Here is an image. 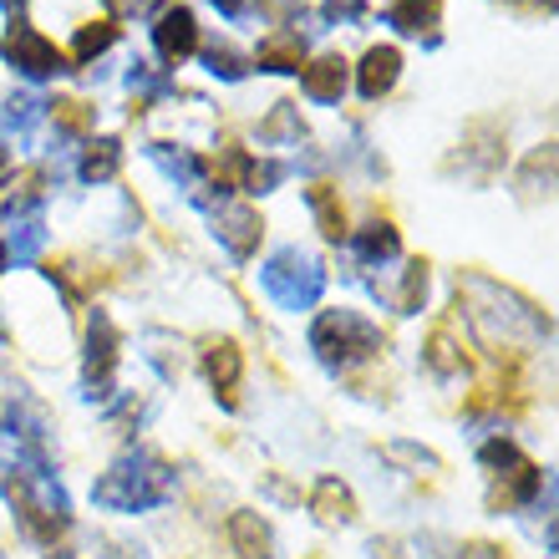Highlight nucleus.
<instances>
[{"label":"nucleus","mask_w":559,"mask_h":559,"mask_svg":"<svg viewBox=\"0 0 559 559\" xmlns=\"http://www.w3.org/2000/svg\"><path fill=\"white\" fill-rule=\"evenodd\" d=\"M457 295L468 300V325L484 346H514V341H549V316L530 306L519 290H503L488 275H457Z\"/></svg>","instance_id":"nucleus-1"},{"label":"nucleus","mask_w":559,"mask_h":559,"mask_svg":"<svg viewBox=\"0 0 559 559\" xmlns=\"http://www.w3.org/2000/svg\"><path fill=\"white\" fill-rule=\"evenodd\" d=\"M174 493H178V473L168 468L163 457L147 453V448L122 453L118 463L97 478V488H92V499L103 503V509H112V514H143V509L168 503Z\"/></svg>","instance_id":"nucleus-2"},{"label":"nucleus","mask_w":559,"mask_h":559,"mask_svg":"<svg viewBox=\"0 0 559 559\" xmlns=\"http://www.w3.org/2000/svg\"><path fill=\"white\" fill-rule=\"evenodd\" d=\"M310 352L321 356L331 371H346L382 352V331L367 316H356V310H321L316 325H310Z\"/></svg>","instance_id":"nucleus-3"},{"label":"nucleus","mask_w":559,"mask_h":559,"mask_svg":"<svg viewBox=\"0 0 559 559\" xmlns=\"http://www.w3.org/2000/svg\"><path fill=\"white\" fill-rule=\"evenodd\" d=\"M260 285H265V295L280 310H310L325 290V270L316 254L285 245V250H275L265 265H260Z\"/></svg>","instance_id":"nucleus-4"},{"label":"nucleus","mask_w":559,"mask_h":559,"mask_svg":"<svg viewBox=\"0 0 559 559\" xmlns=\"http://www.w3.org/2000/svg\"><path fill=\"white\" fill-rule=\"evenodd\" d=\"M5 488H11V503L21 509V524H26V534H36V539H57V534L72 524V503H67V488H61L51 473L21 468Z\"/></svg>","instance_id":"nucleus-5"},{"label":"nucleus","mask_w":559,"mask_h":559,"mask_svg":"<svg viewBox=\"0 0 559 559\" xmlns=\"http://www.w3.org/2000/svg\"><path fill=\"white\" fill-rule=\"evenodd\" d=\"M0 57L11 61V67L26 76V82H51V76L72 72V67H67V51H57V41H46L41 31L26 26V21H15V26L5 31Z\"/></svg>","instance_id":"nucleus-6"},{"label":"nucleus","mask_w":559,"mask_h":559,"mask_svg":"<svg viewBox=\"0 0 559 559\" xmlns=\"http://www.w3.org/2000/svg\"><path fill=\"white\" fill-rule=\"evenodd\" d=\"M112 367H118V325L107 310H92L87 321V397H112Z\"/></svg>","instance_id":"nucleus-7"},{"label":"nucleus","mask_w":559,"mask_h":559,"mask_svg":"<svg viewBox=\"0 0 559 559\" xmlns=\"http://www.w3.org/2000/svg\"><path fill=\"white\" fill-rule=\"evenodd\" d=\"M214 235H219V245L235 254V260H250V254L260 250L265 224H260V214H254L250 204H219L214 209Z\"/></svg>","instance_id":"nucleus-8"},{"label":"nucleus","mask_w":559,"mask_h":559,"mask_svg":"<svg viewBox=\"0 0 559 559\" xmlns=\"http://www.w3.org/2000/svg\"><path fill=\"white\" fill-rule=\"evenodd\" d=\"M153 46H158V57L168 61V67H178V61H189L193 51H199V21H193L189 5H168V11L158 15Z\"/></svg>","instance_id":"nucleus-9"},{"label":"nucleus","mask_w":559,"mask_h":559,"mask_svg":"<svg viewBox=\"0 0 559 559\" xmlns=\"http://www.w3.org/2000/svg\"><path fill=\"white\" fill-rule=\"evenodd\" d=\"M397 72H402L397 46H371L367 57H361V67H356V87H361L367 103H377V97H386V92L397 87Z\"/></svg>","instance_id":"nucleus-10"},{"label":"nucleus","mask_w":559,"mask_h":559,"mask_svg":"<svg viewBox=\"0 0 559 559\" xmlns=\"http://www.w3.org/2000/svg\"><path fill=\"white\" fill-rule=\"evenodd\" d=\"M300 92H306L310 103H341V92H346V61L341 57H316L300 67Z\"/></svg>","instance_id":"nucleus-11"},{"label":"nucleus","mask_w":559,"mask_h":559,"mask_svg":"<svg viewBox=\"0 0 559 559\" xmlns=\"http://www.w3.org/2000/svg\"><path fill=\"white\" fill-rule=\"evenodd\" d=\"M352 250H356L361 265H392V260L402 254V239H397V229H392L386 219H367L352 235Z\"/></svg>","instance_id":"nucleus-12"},{"label":"nucleus","mask_w":559,"mask_h":559,"mask_svg":"<svg viewBox=\"0 0 559 559\" xmlns=\"http://www.w3.org/2000/svg\"><path fill=\"white\" fill-rule=\"evenodd\" d=\"M239 371H245V356H239L235 341H209V352H204V377L214 382V392H219L229 407H235Z\"/></svg>","instance_id":"nucleus-13"},{"label":"nucleus","mask_w":559,"mask_h":559,"mask_svg":"<svg viewBox=\"0 0 559 559\" xmlns=\"http://www.w3.org/2000/svg\"><path fill=\"white\" fill-rule=\"evenodd\" d=\"M371 290L382 295L392 310H402V316H417L427 300V260H407L397 285H371Z\"/></svg>","instance_id":"nucleus-14"},{"label":"nucleus","mask_w":559,"mask_h":559,"mask_svg":"<svg viewBox=\"0 0 559 559\" xmlns=\"http://www.w3.org/2000/svg\"><path fill=\"white\" fill-rule=\"evenodd\" d=\"M229 545H235L239 559H270L275 555V534H270V524L260 514L239 509V514L229 519Z\"/></svg>","instance_id":"nucleus-15"},{"label":"nucleus","mask_w":559,"mask_h":559,"mask_svg":"<svg viewBox=\"0 0 559 559\" xmlns=\"http://www.w3.org/2000/svg\"><path fill=\"white\" fill-rule=\"evenodd\" d=\"M254 67H260V72H300V67H306L300 31H275V36H265L260 51H254Z\"/></svg>","instance_id":"nucleus-16"},{"label":"nucleus","mask_w":559,"mask_h":559,"mask_svg":"<svg viewBox=\"0 0 559 559\" xmlns=\"http://www.w3.org/2000/svg\"><path fill=\"white\" fill-rule=\"evenodd\" d=\"M41 183L46 174L41 168H21V174H11L5 183H0V219H15V214H26V209L41 204Z\"/></svg>","instance_id":"nucleus-17"},{"label":"nucleus","mask_w":559,"mask_h":559,"mask_svg":"<svg viewBox=\"0 0 559 559\" xmlns=\"http://www.w3.org/2000/svg\"><path fill=\"white\" fill-rule=\"evenodd\" d=\"M310 514L321 519V524H352L356 519V499H352V488L341 484V478H321L316 484V493H310Z\"/></svg>","instance_id":"nucleus-18"},{"label":"nucleus","mask_w":559,"mask_h":559,"mask_svg":"<svg viewBox=\"0 0 559 559\" xmlns=\"http://www.w3.org/2000/svg\"><path fill=\"white\" fill-rule=\"evenodd\" d=\"M147 158L158 163V168H163V174H168V178H174L178 189H189V193H193V189H204V163L193 158L189 147H168V143H147Z\"/></svg>","instance_id":"nucleus-19"},{"label":"nucleus","mask_w":559,"mask_h":559,"mask_svg":"<svg viewBox=\"0 0 559 559\" xmlns=\"http://www.w3.org/2000/svg\"><path fill=\"white\" fill-rule=\"evenodd\" d=\"M122 168V143L118 138H92L82 147V163H76V174L87 178V183H107V178H118Z\"/></svg>","instance_id":"nucleus-20"},{"label":"nucleus","mask_w":559,"mask_h":559,"mask_svg":"<svg viewBox=\"0 0 559 559\" xmlns=\"http://www.w3.org/2000/svg\"><path fill=\"white\" fill-rule=\"evenodd\" d=\"M51 112V103L46 97H36V92H15V97H5V107H0V122L11 128V133H36L41 128V118Z\"/></svg>","instance_id":"nucleus-21"},{"label":"nucleus","mask_w":559,"mask_h":559,"mask_svg":"<svg viewBox=\"0 0 559 559\" xmlns=\"http://www.w3.org/2000/svg\"><path fill=\"white\" fill-rule=\"evenodd\" d=\"M438 15H442V0H397L386 11V26H397L402 36H423V31L438 26Z\"/></svg>","instance_id":"nucleus-22"},{"label":"nucleus","mask_w":559,"mask_h":559,"mask_svg":"<svg viewBox=\"0 0 559 559\" xmlns=\"http://www.w3.org/2000/svg\"><path fill=\"white\" fill-rule=\"evenodd\" d=\"M306 199H310V209H316V224H321V235L331 239V245H341V235H346V209H341L336 189H331V183H310Z\"/></svg>","instance_id":"nucleus-23"},{"label":"nucleus","mask_w":559,"mask_h":559,"mask_svg":"<svg viewBox=\"0 0 559 559\" xmlns=\"http://www.w3.org/2000/svg\"><path fill=\"white\" fill-rule=\"evenodd\" d=\"M300 138H306V122L295 103H275V112L260 122V143H300Z\"/></svg>","instance_id":"nucleus-24"},{"label":"nucleus","mask_w":559,"mask_h":559,"mask_svg":"<svg viewBox=\"0 0 559 559\" xmlns=\"http://www.w3.org/2000/svg\"><path fill=\"white\" fill-rule=\"evenodd\" d=\"M46 250V224L41 219H21L15 224L11 245H5V260H15V265H36V254Z\"/></svg>","instance_id":"nucleus-25"},{"label":"nucleus","mask_w":559,"mask_h":559,"mask_svg":"<svg viewBox=\"0 0 559 559\" xmlns=\"http://www.w3.org/2000/svg\"><path fill=\"white\" fill-rule=\"evenodd\" d=\"M112 41H118V26H112V21H92V26L76 31L72 57H76V61H92V57H103Z\"/></svg>","instance_id":"nucleus-26"},{"label":"nucleus","mask_w":559,"mask_h":559,"mask_svg":"<svg viewBox=\"0 0 559 559\" xmlns=\"http://www.w3.org/2000/svg\"><path fill=\"white\" fill-rule=\"evenodd\" d=\"M427 367L438 371V377H457V371H463V352L453 346V336H448L442 325L427 336Z\"/></svg>","instance_id":"nucleus-27"},{"label":"nucleus","mask_w":559,"mask_h":559,"mask_svg":"<svg viewBox=\"0 0 559 559\" xmlns=\"http://www.w3.org/2000/svg\"><path fill=\"white\" fill-rule=\"evenodd\" d=\"M204 61H209V72H214V76H224V82H239V76H245V72H250V61H245V57H239V51H235V46H229V41H214V46H209V51H204Z\"/></svg>","instance_id":"nucleus-28"},{"label":"nucleus","mask_w":559,"mask_h":559,"mask_svg":"<svg viewBox=\"0 0 559 559\" xmlns=\"http://www.w3.org/2000/svg\"><path fill=\"white\" fill-rule=\"evenodd\" d=\"M285 174H290V168H285V163H275V158H250V168H245V178H239V183H245V193H270Z\"/></svg>","instance_id":"nucleus-29"},{"label":"nucleus","mask_w":559,"mask_h":559,"mask_svg":"<svg viewBox=\"0 0 559 559\" xmlns=\"http://www.w3.org/2000/svg\"><path fill=\"white\" fill-rule=\"evenodd\" d=\"M478 463H484V468H493V473H514L519 463H524V453H519L514 442L493 438V442H484V448H478Z\"/></svg>","instance_id":"nucleus-30"},{"label":"nucleus","mask_w":559,"mask_h":559,"mask_svg":"<svg viewBox=\"0 0 559 559\" xmlns=\"http://www.w3.org/2000/svg\"><path fill=\"white\" fill-rule=\"evenodd\" d=\"M128 87H133L138 97H163V92H168V76L153 72V61H133V72H128Z\"/></svg>","instance_id":"nucleus-31"},{"label":"nucleus","mask_w":559,"mask_h":559,"mask_svg":"<svg viewBox=\"0 0 559 559\" xmlns=\"http://www.w3.org/2000/svg\"><path fill=\"white\" fill-rule=\"evenodd\" d=\"M386 457H392V463H407V468H417V473H438V457L427 453V448H417V442H392Z\"/></svg>","instance_id":"nucleus-32"},{"label":"nucleus","mask_w":559,"mask_h":559,"mask_svg":"<svg viewBox=\"0 0 559 559\" xmlns=\"http://www.w3.org/2000/svg\"><path fill=\"white\" fill-rule=\"evenodd\" d=\"M51 107H57V122L67 128V133H82V128L92 122V112L82 103H72V97H67V103H51Z\"/></svg>","instance_id":"nucleus-33"},{"label":"nucleus","mask_w":559,"mask_h":559,"mask_svg":"<svg viewBox=\"0 0 559 559\" xmlns=\"http://www.w3.org/2000/svg\"><path fill=\"white\" fill-rule=\"evenodd\" d=\"M107 5H112L118 15H153L163 0H107Z\"/></svg>","instance_id":"nucleus-34"},{"label":"nucleus","mask_w":559,"mask_h":559,"mask_svg":"<svg viewBox=\"0 0 559 559\" xmlns=\"http://www.w3.org/2000/svg\"><path fill=\"white\" fill-rule=\"evenodd\" d=\"M356 15H361L356 0H331V5H325V21H356Z\"/></svg>","instance_id":"nucleus-35"},{"label":"nucleus","mask_w":559,"mask_h":559,"mask_svg":"<svg viewBox=\"0 0 559 559\" xmlns=\"http://www.w3.org/2000/svg\"><path fill=\"white\" fill-rule=\"evenodd\" d=\"M371 559H402L397 539H371Z\"/></svg>","instance_id":"nucleus-36"},{"label":"nucleus","mask_w":559,"mask_h":559,"mask_svg":"<svg viewBox=\"0 0 559 559\" xmlns=\"http://www.w3.org/2000/svg\"><path fill=\"white\" fill-rule=\"evenodd\" d=\"M463 559H503V555L493 545H468V549H463Z\"/></svg>","instance_id":"nucleus-37"},{"label":"nucleus","mask_w":559,"mask_h":559,"mask_svg":"<svg viewBox=\"0 0 559 559\" xmlns=\"http://www.w3.org/2000/svg\"><path fill=\"white\" fill-rule=\"evenodd\" d=\"M214 11H224L229 21H239V15H245V0H214Z\"/></svg>","instance_id":"nucleus-38"},{"label":"nucleus","mask_w":559,"mask_h":559,"mask_svg":"<svg viewBox=\"0 0 559 559\" xmlns=\"http://www.w3.org/2000/svg\"><path fill=\"white\" fill-rule=\"evenodd\" d=\"M0 11H5V15H15V21H21V15H26V0H0Z\"/></svg>","instance_id":"nucleus-39"},{"label":"nucleus","mask_w":559,"mask_h":559,"mask_svg":"<svg viewBox=\"0 0 559 559\" xmlns=\"http://www.w3.org/2000/svg\"><path fill=\"white\" fill-rule=\"evenodd\" d=\"M285 5H306V0H265L270 15H285Z\"/></svg>","instance_id":"nucleus-40"},{"label":"nucleus","mask_w":559,"mask_h":559,"mask_svg":"<svg viewBox=\"0 0 559 559\" xmlns=\"http://www.w3.org/2000/svg\"><path fill=\"white\" fill-rule=\"evenodd\" d=\"M118 559H147V555H143V549H122Z\"/></svg>","instance_id":"nucleus-41"},{"label":"nucleus","mask_w":559,"mask_h":559,"mask_svg":"<svg viewBox=\"0 0 559 559\" xmlns=\"http://www.w3.org/2000/svg\"><path fill=\"white\" fill-rule=\"evenodd\" d=\"M5 265H11V260H5V239H0V270H5Z\"/></svg>","instance_id":"nucleus-42"},{"label":"nucleus","mask_w":559,"mask_h":559,"mask_svg":"<svg viewBox=\"0 0 559 559\" xmlns=\"http://www.w3.org/2000/svg\"><path fill=\"white\" fill-rule=\"evenodd\" d=\"M534 5H545V11H555V0H534Z\"/></svg>","instance_id":"nucleus-43"},{"label":"nucleus","mask_w":559,"mask_h":559,"mask_svg":"<svg viewBox=\"0 0 559 559\" xmlns=\"http://www.w3.org/2000/svg\"><path fill=\"white\" fill-rule=\"evenodd\" d=\"M5 158H11V153H5V147H0V168H5Z\"/></svg>","instance_id":"nucleus-44"},{"label":"nucleus","mask_w":559,"mask_h":559,"mask_svg":"<svg viewBox=\"0 0 559 559\" xmlns=\"http://www.w3.org/2000/svg\"><path fill=\"white\" fill-rule=\"evenodd\" d=\"M51 559H76V555H61V549H57V555H51Z\"/></svg>","instance_id":"nucleus-45"}]
</instances>
